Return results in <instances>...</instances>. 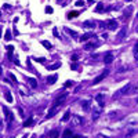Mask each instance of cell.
I'll use <instances>...</instances> for the list:
<instances>
[{"instance_id":"cell-1","label":"cell","mask_w":138,"mask_h":138,"mask_svg":"<svg viewBox=\"0 0 138 138\" xmlns=\"http://www.w3.org/2000/svg\"><path fill=\"white\" fill-rule=\"evenodd\" d=\"M131 89H133V84H131V83L126 84L123 89H120L119 91H117V93H116V94H115L113 98L116 99L117 97H122V95H126V94H130V93H131Z\"/></svg>"},{"instance_id":"cell-2","label":"cell","mask_w":138,"mask_h":138,"mask_svg":"<svg viewBox=\"0 0 138 138\" xmlns=\"http://www.w3.org/2000/svg\"><path fill=\"white\" fill-rule=\"evenodd\" d=\"M108 73H109V71H108V69H105V71L101 73L99 76H97V77H95V79L93 80V84L95 86V84H98V83H101V81H102V80H104V79L106 77V76H108Z\"/></svg>"},{"instance_id":"cell-3","label":"cell","mask_w":138,"mask_h":138,"mask_svg":"<svg viewBox=\"0 0 138 138\" xmlns=\"http://www.w3.org/2000/svg\"><path fill=\"white\" fill-rule=\"evenodd\" d=\"M106 25H108V29H109V31H116V29L119 28V24H117L115 19H109V21L106 22Z\"/></svg>"},{"instance_id":"cell-4","label":"cell","mask_w":138,"mask_h":138,"mask_svg":"<svg viewBox=\"0 0 138 138\" xmlns=\"http://www.w3.org/2000/svg\"><path fill=\"white\" fill-rule=\"evenodd\" d=\"M115 59V54L112 53V51H109V53H106L105 54V58H104V62L105 64H112Z\"/></svg>"},{"instance_id":"cell-5","label":"cell","mask_w":138,"mask_h":138,"mask_svg":"<svg viewBox=\"0 0 138 138\" xmlns=\"http://www.w3.org/2000/svg\"><path fill=\"white\" fill-rule=\"evenodd\" d=\"M126 32H127V26L124 25L122 29L119 31V35H117V40H119V41H122L123 39H124V36H126Z\"/></svg>"},{"instance_id":"cell-6","label":"cell","mask_w":138,"mask_h":138,"mask_svg":"<svg viewBox=\"0 0 138 138\" xmlns=\"http://www.w3.org/2000/svg\"><path fill=\"white\" fill-rule=\"evenodd\" d=\"M95 99H97L98 105L101 106V108L105 105V95H104V94H98L97 97H95Z\"/></svg>"},{"instance_id":"cell-7","label":"cell","mask_w":138,"mask_h":138,"mask_svg":"<svg viewBox=\"0 0 138 138\" xmlns=\"http://www.w3.org/2000/svg\"><path fill=\"white\" fill-rule=\"evenodd\" d=\"M81 26H83L84 29H94V28H95V25H94L93 21H84Z\"/></svg>"},{"instance_id":"cell-8","label":"cell","mask_w":138,"mask_h":138,"mask_svg":"<svg viewBox=\"0 0 138 138\" xmlns=\"http://www.w3.org/2000/svg\"><path fill=\"white\" fill-rule=\"evenodd\" d=\"M3 111H4V113H6V117H7V120H8L10 123H11L13 120H14V116H13V113H11V112L8 111L6 106H3Z\"/></svg>"},{"instance_id":"cell-9","label":"cell","mask_w":138,"mask_h":138,"mask_svg":"<svg viewBox=\"0 0 138 138\" xmlns=\"http://www.w3.org/2000/svg\"><path fill=\"white\" fill-rule=\"evenodd\" d=\"M93 36H95V35H93V33H84V35L81 36L79 40H80V41H87V40H90Z\"/></svg>"},{"instance_id":"cell-10","label":"cell","mask_w":138,"mask_h":138,"mask_svg":"<svg viewBox=\"0 0 138 138\" xmlns=\"http://www.w3.org/2000/svg\"><path fill=\"white\" fill-rule=\"evenodd\" d=\"M95 46H97V43H86L83 49L86 50V51H91V50H94V47H95Z\"/></svg>"},{"instance_id":"cell-11","label":"cell","mask_w":138,"mask_h":138,"mask_svg":"<svg viewBox=\"0 0 138 138\" xmlns=\"http://www.w3.org/2000/svg\"><path fill=\"white\" fill-rule=\"evenodd\" d=\"M49 137L50 138H58V137H59V130H57V129L51 130V131H50V134H49Z\"/></svg>"},{"instance_id":"cell-12","label":"cell","mask_w":138,"mask_h":138,"mask_svg":"<svg viewBox=\"0 0 138 138\" xmlns=\"http://www.w3.org/2000/svg\"><path fill=\"white\" fill-rule=\"evenodd\" d=\"M90 105H91V101H90V99H87V101H83V104H81L83 111H89V109H90Z\"/></svg>"},{"instance_id":"cell-13","label":"cell","mask_w":138,"mask_h":138,"mask_svg":"<svg viewBox=\"0 0 138 138\" xmlns=\"http://www.w3.org/2000/svg\"><path fill=\"white\" fill-rule=\"evenodd\" d=\"M57 79H58L57 75H54V76H49V77H47V84H54V83L57 81Z\"/></svg>"},{"instance_id":"cell-14","label":"cell","mask_w":138,"mask_h":138,"mask_svg":"<svg viewBox=\"0 0 138 138\" xmlns=\"http://www.w3.org/2000/svg\"><path fill=\"white\" fill-rule=\"evenodd\" d=\"M64 31H65L66 33H69L72 37H76V36H77V32H76V31H72V29H69V28H64Z\"/></svg>"},{"instance_id":"cell-15","label":"cell","mask_w":138,"mask_h":138,"mask_svg":"<svg viewBox=\"0 0 138 138\" xmlns=\"http://www.w3.org/2000/svg\"><path fill=\"white\" fill-rule=\"evenodd\" d=\"M29 84H31L32 89H36V87H37V81H36V79H35V77H31V79H29Z\"/></svg>"},{"instance_id":"cell-16","label":"cell","mask_w":138,"mask_h":138,"mask_svg":"<svg viewBox=\"0 0 138 138\" xmlns=\"http://www.w3.org/2000/svg\"><path fill=\"white\" fill-rule=\"evenodd\" d=\"M133 54H134V58L138 61V41L135 43V46H134V49H133Z\"/></svg>"},{"instance_id":"cell-17","label":"cell","mask_w":138,"mask_h":138,"mask_svg":"<svg viewBox=\"0 0 138 138\" xmlns=\"http://www.w3.org/2000/svg\"><path fill=\"white\" fill-rule=\"evenodd\" d=\"M73 123L79 126V124H81V123H83V119H81L80 116H75V117H73Z\"/></svg>"},{"instance_id":"cell-18","label":"cell","mask_w":138,"mask_h":138,"mask_svg":"<svg viewBox=\"0 0 138 138\" xmlns=\"http://www.w3.org/2000/svg\"><path fill=\"white\" fill-rule=\"evenodd\" d=\"M131 13H133V7H127V8H124V11H123V14H124V17H129L131 14Z\"/></svg>"},{"instance_id":"cell-19","label":"cell","mask_w":138,"mask_h":138,"mask_svg":"<svg viewBox=\"0 0 138 138\" xmlns=\"http://www.w3.org/2000/svg\"><path fill=\"white\" fill-rule=\"evenodd\" d=\"M76 17H79V11H71V13L68 14V18H69V19L76 18Z\"/></svg>"},{"instance_id":"cell-20","label":"cell","mask_w":138,"mask_h":138,"mask_svg":"<svg viewBox=\"0 0 138 138\" xmlns=\"http://www.w3.org/2000/svg\"><path fill=\"white\" fill-rule=\"evenodd\" d=\"M72 137H73V134H72V131L69 130V129L64 131V138H72Z\"/></svg>"},{"instance_id":"cell-21","label":"cell","mask_w":138,"mask_h":138,"mask_svg":"<svg viewBox=\"0 0 138 138\" xmlns=\"http://www.w3.org/2000/svg\"><path fill=\"white\" fill-rule=\"evenodd\" d=\"M11 37H13V36H11V31L7 29L6 33H4V39H6V40H11Z\"/></svg>"},{"instance_id":"cell-22","label":"cell","mask_w":138,"mask_h":138,"mask_svg":"<svg viewBox=\"0 0 138 138\" xmlns=\"http://www.w3.org/2000/svg\"><path fill=\"white\" fill-rule=\"evenodd\" d=\"M41 44H43V46H44L47 50H51V47H53V46H51V43H50V41H47V40H43V41H41Z\"/></svg>"},{"instance_id":"cell-23","label":"cell","mask_w":138,"mask_h":138,"mask_svg":"<svg viewBox=\"0 0 138 138\" xmlns=\"http://www.w3.org/2000/svg\"><path fill=\"white\" fill-rule=\"evenodd\" d=\"M130 94H138V83L133 84V89H131V93Z\"/></svg>"},{"instance_id":"cell-24","label":"cell","mask_w":138,"mask_h":138,"mask_svg":"<svg viewBox=\"0 0 138 138\" xmlns=\"http://www.w3.org/2000/svg\"><path fill=\"white\" fill-rule=\"evenodd\" d=\"M69 117H71V112L68 111V112H65L64 117H62V122H68V120H69Z\"/></svg>"},{"instance_id":"cell-25","label":"cell","mask_w":138,"mask_h":138,"mask_svg":"<svg viewBox=\"0 0 138 138\" xmlns=\"http://www.w3.org/2000/svg\"><path fill=\"white\" fill-rule=\"evenodd\" d=\"M4 95H6V99H7L8 102H13V95H11V93H10V91H7Z\"/></svg>"},{"instance_id":"cell-26","label":"cell","mask_w":138,"mask_h":138,"mask_svg":"<svg viewBox=\"0 0 138 138\" xmlns=\"http://www.w3.org/2000/svg\"><path fill=\"white\" fill-rule=\"evenodd\" d=\"M95 11H98V13L104 11V4H102V3H98V4H97V8H95Z\"/></svg>"},{"instance_id":"cell-27","label":"cell","mask_w":138,"mask_h":138,"mask_svg":"<svg viewBox=\"0 0 138 138\" xmlns=\"http://www.w3.org/2000/svg\"><path fill=\"white\" fill-rule=\"evenodd\" d=\"M32 123H33V119H32V117H29V119L24 123V126H25V127H29V126H32Z\"/></svg>"},{"instance_id":"cell-28","label":"cell","mask_w":138,"mask_h":138,"mask_svg":"<svg viewBox=\"0 0 138 138\" xmlns=\"http://www.w3.org/2000/svg\"><path fill=\"white\" fill-rule=\"evenodd\" d=\"M59 66H61V62H55L54 65L49 66V69H50V71H53V69H57V68H59Z\"/></svg>"},{"instance_id":"cell-29","label":"cell","mask_w":138,"mask_h":138,"mask_svg":"<svg viewBox=\"0 0 138 138\" xmlns=\"http://www.w3.org/2000/svg\"><path fill=\"white\" fill-rule=\"evenodd\" d=\"M99 113H101L99 111H94V112H93V120L98 119V117H99Z\"/></svg>"},{"instance_id":"cell-30","label":"cell","mask_w":138,"mask_h":138,"mask_svg":"<svg viewBox=\"0 0 138 138\" xmlns=\"http://www.w3.org/2000/svg\"><path fill=\"white\" fill-rule=\"evenodd\" d=\"M7 51H8V55H10V58H11V54H13V51H14V47H13V46H8V47H7Z\"/></svg>"},{"instance_id":"cell-31","label":"cell","mask_w":138,"mask_h":138,"mask_svg":"<svg viewBox=\"0 0 138 138\" xmlns=\"http://www.w3.org/2000/svg\"><path fill=\"white\" fill-rule=\"evenodd\" d=\"M106 28H108L106 22H99V29H106Z\"/></svg>"},{"instance_id":"cell-32","label":"cell","mask_w":138,"mask_h":138,"mask_svg":"<svg viewBox=\"0 0 138 138\" xmlns=\"http://www.w3.org/2000/svg\"><path fill=\"white\" fill-rule=\"evenodd\" d=\"M71 59L76 62V61H79V55H77V54H72V57H71Z\"/></svg>"},{"instance_id":"cell-33","label":"cell","mask_w":138,"mask_h":138,"mask_svg":"<svg viewBox=\"0 0 138 138\" xmlns=\"http://www.w3.org/2000/svg\"><path fill=\"white\" fill-rule=\"evenodd\" d=\"M46 13H47V14H51V13H53V8L50 7V6H47V7H46Z\"/></svg>"},{"instance_id":"cell-34","label":"cell","mask_w":138,"mask_h":138,"mask_svg":"<svg viewBox=\"0 0 138 138\" xmlns=\"http://www.w3.org/2000/svg\"><path fill=\"white\" fill-rule=\"evenodd\" d=\"M35 59H36V61H37V62H41V64H43V62H46V58H35Z\"/></svg>"},{"instance_id":"cell-35","label":"cell","mask_w":138,"mask_h":138,"mask_svg":"<svg viewBox=\"0 0 138 138\" xmlns=\"http://www.w3.org/2000/svg\"><path fill=\"white\" fill-rule=\"evenodd\" d=\"M8 76H10V79H11V80H13V81H17L15 76H14V75H13V73H8Z\"/></svg>"},{"instance_id":"cell-36","label":"cell","mask_w":138,"mask_h":138,"mask_svg":"<svg viewBox=\"0 0 138 138\" xmlns=\"http://www.w3.org/2000/svg\"><path fill=\"white\" fill-rule=\"evenodd\" d=\"M76 6H77V7H83V6H84V1H77V3H76Z\"/></svg>"},{"instance_id":"cell-37","label":"cell","mask_w":138,"mask_h":138,"mask_svg":"<svg viewBox=\"0 0 138 138\" xmlns=\"http://www.w3.org/2000/svg\"><path fill=\"white\" fill-rule=\"evenodd\" d=\"M53 33H54V36H55V37H59V36H58V31H57V28H54V29H53Z\"/></svg>"},{"instance_id":"cell-38","label":"cell","mask_w":138,"mask_h":138,"mask_svg":"<svg viewBox=\"0 0 138 138\" xmlns=\"http://www.w3.org/2000/svg\"><path fill=\"white\" fill-rule=\"evenodd\" d=\"M71 68H72L73 71H75V69H76V71H79V66H77V64H73V65L71 66Z\"/></svg>"},{"instance_id":"cell-39","label":"cell","mask_w":138,"mask_h":138,"mask_svg":"<svg viewBox=\"0 0 138 138\" xmlns=\"http://www.w3.org/2000/svg\"><path fill=\"white\" fill-rule=\"evenodd\" d=\"M72 84H73L72 81H66V83H65V87H71Z\"/></svg>"},{"instance_id":"cell-40","label":"cell","mask_w":138,"mask_h":138,"mask_svg":"<svg viewBox=\"0 0 138 138\" xmlns=\"http://www.w3.org/2000/svg\"><path fill=\"white\" fill-rule=\"evenodd\" d=\"M97 138H108V137H105L104 134H97Z\"/></svg>"},{"instance_id":"cell-41","label":"cell","mask_w":138,"mask_h":138,"mask_svg":"<svg viewBox=\"0 0 138 138\" xmlns=\"http://www.w3.org/2000/svg\"><path fill=\"white\" fill-rule=\"evenodd\" d=\"M72 138H84V137H83V135H77V134H76V135L73 134V137H72Z\"/></svg>"},{"instance_id":"cell-42","label":"cell","mask_w":138,"mask_h":138,"mask_svg":"<svg viewBox=\"0 0 138 138\" xmlns=\"http://www.w3.org/2000/svg\"><path fill=\"white\" fill-rule=\"evenodd\" d=\"M14 64H15V65H21V62H19L18 59H14Z\"/></svg>"},{"instance_id":"cell-43","label":"cell","mask_w":138,"mask_h":138,"mask_svg":"<svg viewBox=\"0 0 138 138\" xmlns=\"http://www.w3.org/2000/svg\"><path fill=\"white\" fill-rule=\"evenodd\" d=\"M87 1H89V4H91V3H93V0H87Z\"/></svg>"},{"instance_id":"cell-44","label":"cell","mask_w":138,"mask_h":138,"mask_svg":"<svg viewBox=\"0 0 138 138\" xmlns=\"http://www.w3.org/2000/svg\"><path fill=\"white\" fill-rule=\"evenodd\" d=\"M126 1H131V0H126Z\"/></svg>"}]
</instances>
